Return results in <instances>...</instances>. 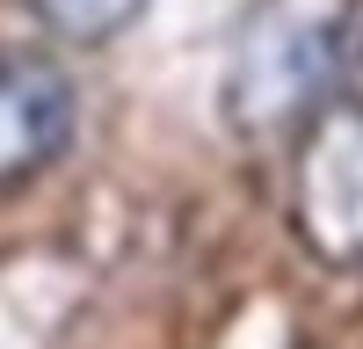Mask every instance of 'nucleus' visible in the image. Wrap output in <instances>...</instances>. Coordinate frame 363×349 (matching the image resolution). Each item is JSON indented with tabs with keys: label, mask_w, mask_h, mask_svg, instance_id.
I'll use <instances>...</instances> for the list:
<instances>
[{
	"label": "nucleus",
	"mask_w": 363,
	"mask_h": 349,
	"mask_svg": "<svg viewBox=\"0 0 363 349\" xmlns=\"http://www.w3.org/2000/svg\"><path fill=\"white\" fill-rule=\"evenodd\" d=\"M363 0H247L225 51V116L233 131H291L342 87L356 51Z\"/></svg>",
	"instance_id": "nucleus-1"
},
{
	"label": "nucleus",
	"mask_w": 363,
	"mask_h": 349,
	"mask_svg": "<svg viewBox=\"0 0 363 349\" xmlns=\"http://www.w3.org/2000/svg\"><path fill=\"white\" fill-rule=\"evenodd\" d=\"M291 218L327 270L363 277V95H327L291 160Z\"/></svg>",
	"instance_id": "nucleus-2"
},
{
	"label": "nucleus",
	"mask_w": 363,
	"mask_h": 349,
	"mask_svg": "<svg viewBox=\"0 0 363 349\" xmlns=\"http://www.w3.org/2000/svg\"><path fill=\"white\" fill-rule=\"evenodd\" d=\"M73 138V80L44 51H0V196L29 189Z\"/></svg>",
	"instance_id": "nucleus-3"
},
{
	"label": "nucleus",
	"mask_w": 363,
	"mask_h": 349,
	"mask_svg": "<svg viewBox=\"0 0 363 349\" xmlns=\"http://www.w3.org/2000/svg\"><path fill=\"white\" fill-rule=\"evenodd\" d=\"M29 15H37L58 44H116L124 29L145 15V0H29Z\"/></svg>",
	"instance_id": "nucleus-4"
}]
</instances>
